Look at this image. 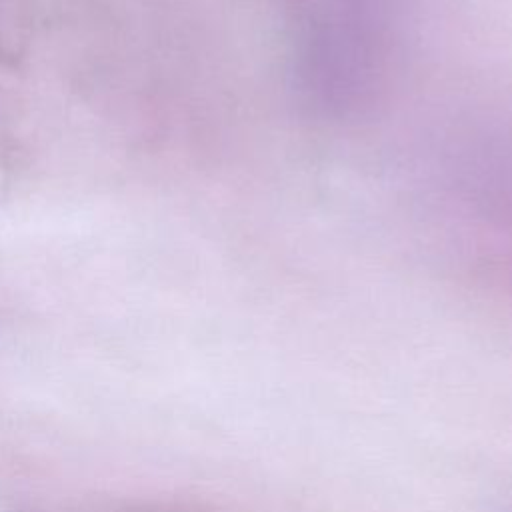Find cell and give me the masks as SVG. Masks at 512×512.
<instances>
[{"mask_svg": "<svg viewBox=\"0 0 512 512\" xmlns=\"http://www.w3.org/2000/svg\"><path fill=\"white\" fill-rule=\"evenodd\" d=\"M296 96L318 118L350 120L384 96L410 0H278Z\"/></svg>", "mask_w": 512, "mask_h": 512, "instance_id": "cell-1", "label": "cell"}]
</instances>
